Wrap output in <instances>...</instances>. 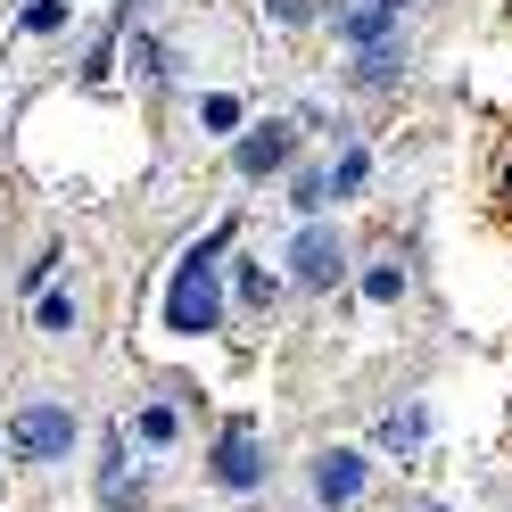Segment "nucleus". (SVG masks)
Masks as SVG:
<instances>
[{
	"label": "nucleus",
	"mask_w": 512,
	"mask_h": 512,
	"mask_svg": "<svg viewBox=\"0 0 512 512\" xmlns=\"http://www.w3.org/2000/svg\"><path fill=\"white\" fill-rule=\"evenodd\" d=\"M223 248H232V223H215L199 248H182V265L166 281V331L182 339H207L223 323Z\"/></svg>",
	"instance_id": "1"
},
{
	"label": "nucleus",
	"mask_w": 512,
	"mask_h": 512,
	"mask_svg": "<svg viewBox=\"0 0 512 512\" xmlns=\"http://www.w3.org/2000/svg\"><path fill=\"white\" fill-rule=\"evenodd\" d=\"M9 446H17V463H67V446H75V413L58 405V397H34V405H17V422H9Z\"/></svg>",
	"instance_id": "2"
},
{
	"label": "nucleus",
	"mask_w": 512,
	"mask_h": 512,
	"mask_svg": "<svg viewBox=\"0 0 512 512\" xmlns=\"http://www.w3.org/2000/svg\"><path fill=\"white\" fill-rule=\"evenodd\" d=\"M215 488L223 496H256L265 488V430H256L248 413H232L223 438H215Z\"/></svg>",
	"instance_id": "3"
},
{
	"label": "nucleus",
	"mask_w": 512,
	"mask_h": 512,
	"mask_svg": "<svg viewBox=\"0 0 512 512\" xmlns=\"http://www.w3.org/2000/svg\"><path fill=\"white\" fill-rule=\"evenodd\" d=\"M364 488H372V463L356 455V446H331V455H314V504H323V512H347Z\"/></svg>",
	"instance_id": "4"
},
{
	"label": "nucleus",
	"mask_w": 512,
	"mask_h": 512,
	"mask_svg": "<svg viewBox=\"0 0 512 512\" xmlns=\"http://www.w3.org/2000/svg\"><path fill=\"white\" fill-rule=\"evenodd\" d=\"M290 273L306 281V290H339V273H347V248H339V232L306 223V232H298V248H290Z\"/></svg>",
	"instance_id": "5"
},
{
	"label": "nucleus",
	"mask_w": 512,
	"mask_h": 512,
	"mask_svg": "<svg viewBox=\"0 0 512 512\" xmlns=\"http://www.w3.org/2000/svg\"><path fill=\"white\" fill-rule=\"evenodd\" d=\"M290 124H256V133H240V149H232V166L248 174V182H265V174H281L290 166Z\"/></svg>",
	"instance_id": "6"
},
{
	"label": "nucleus",
	"mask_w": 512,
	"mask_h": 512,
	"mask_svg": "<svg viewBox=\"0 0 512 512\" xmlns=\"http://www.w3.org/2000/svg\"><path fill=\"white\" fill-rule=\"evenodd\" d=\"M405 17V0H356V9H339V34L356 42V50H380V34Z\"/></svg>",
	"instance_id": "7"
},
{
	"label": "nucleus",
	"mask_w": 512,
	"mask_h": 512,
	"mask_svg": "<svg viewBox=\"0 0 512 512\" xmlns=\"http://www.w3.org/2000/svg\"><path fill=\"white\" fill-rule=\"evenodd\" d=\"M133 496H141V471H124V430H108V455H100V504L124 512Z\"/></svg>",
	"instance_id": "8"
},
{
	"label": "nucleus",
	"mask_w": 512,
	"mask_h": 512,
	"mask_svg": "<svg viewBox=\"0 0 512 512\" xmlns=\"http://www.w3.org/2000/svg\"><path fill=\"white\" fill-rule=\"evenodd\" d=\"M364 298H372V306H397V298H405V265H397V256L364 273Z\"/></svg>",
	"instance_id": "9"
},
{
	"label": "nucleus",
	"mask_w": 512,
	"mask_h": 512,
	"mask_svg": "<svg viewBox=\"0 0 512 512\" xmlns=\"http://www.w3.org/2000/svg\"><path fill=\"white\" fill-rule=\"evenodd\" d=\"M422 430H430L422 405H413V413H389V422H380V446H422Z\"/></svg>",
	"instance_id": "10"
},
{
	"label": "nucleus",
	"mask_w": 512,
	"mask_h": 512,
	"mask_svg": "<svg viewBox=\"0 0 512 512\" xmlns=\"http://www.w3.org/2000/svg\"><path fill=\"white\" fill-rule=\"evenodd\" d=\"M133 430H141V446H174L182 422H174V405H141V422H133Z\"/></svg>",
	"instance_id": "11"
},
{
	"label": "nucleus",
	"mask_w": 512,
	"mask_h": 512,
	"mask_svg": "<svg viewBox=\"0 0 512 512\" xmlns=\"http://www.w3.org/2000/svg\"><path fill=\"white\" fill-rule=\"evenodd\" d=\"M240 298H248V306H256V314H265V306H273V298H281V281H273V273H265V265H240Z\"/></svg>",
	"instance_id": "12"
},
{
	"label": "nucleus",
	"mask_w": 512,
	"mask_h": 512,
	"mask_svg": "<svg viewBox=\"0 0 512 512\" xmlns=\"http://www.w3.org/2000/svg\"><path fill=\"white\" fill-rule=\"evenodd\" d=\"M323 199H331V174H298V182H290V207H298V215H314Z\"/></svg>",
	"instance_id": "13"
},
{
	"label": "nucleus",
	"mask_w": 512,
	"mask_h": 512,
	"mask_svg": "<svg viewBox=\"0 0 512 512\" xmlns=\"http://www.w3.org/2000/svg\"><path fill=\"white\" fill-rule=\"evenodd\" d=\"M17 25H25V34H58V25H67V0H34Z\"/></svg>",
	"instance_id": "14"
},
{
	"label": "nucleus",
	"mask_w": 512,
	"mask_h": 512,
	"mask_svg": "<svg viewBox=\"0 0 512 512\" xmlns=\"http://www.w3.org/2000/svg\"><path fill=\"white\" fill-rule=\"evenodd\" d=\"M347 190H364V149H347L331 166V199H347Z\"/></svg>",
	"instance_id": "15"
},
{
	"label": "nucleus",
	"mask_w": 512,
	"mask_h": 512,
	"mask_svg": "<svg viewBox=\"0 0 512 512\" xmlns=\"http://www.w3.org/2000/svg\"><path fill=\"white\" fill-rule=\"evenodd\" d=\"M42 331H58V339L75 331V298H67V290H50V298H42Z\"/></svg>",
	"instance_id": "16"
},
{
	"label": "nucleus",
	"mask_w": 512,
	"mask_h": 512,
	"mask_svg": "<svg viewBox=\"0 0 512 512\" xmlns=\"http://www.w3.org/2000/svg\"><path fill=\"white\" fill-rule=\"evenodd\" d=\"M199 116H207V133H232V124H240V100H232V91H215Z\"/></svg>",
	"instance_id": "17"
},
{
	"label": "nucleus",
	"mask_w": 512,
	"mask_h": 512,
	"mask_svg": "<svg viewBox=\"0 0 512 512\" xmlns=\"http://www.w3.org/2000/svg\"><path fill=\"white\" fill-rule=\"evenodd\" d=\"M397 75V50H364V67H356V83H389Z\"/></svg>",
	"instance_id": "18"
},
{
	"label": "nucleus",
	"mask_w": 512,
	"mask_h": 512,
	"mask_svg": "<svg viewBox=\"0 0 512 512\" xmlns=\"http://www.w3.org/2000/svg\"><path fill=\"white\" fill-rule=\"evenodd\" d=\"M265 9H273L281 25H306V17H314V9H306V0H265Z\"/></svg>",
	"instance_id": "19"
}]
</instances>
